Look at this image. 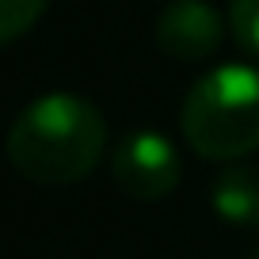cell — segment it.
I'll return each instance as SVG.
<instances>
[{"mask_svg": "<svg viewBox=\"0 0 259 259\" xmlns=\"http://www.w3.org/2000/svg\"><path fill=\"white\" fill-rule=\"evenodd\" d=\"M107 149V122L96 103L73 92H46L16 114L8 160L23 179L65 187L84 179Z\"/></svg>", "mask_w": 259, "mask_h": 259, "instance_id": "cell-1", "label": "cell"}, {"mask_svg": "<svg viewBox=\"0 0 259 259\" xmlns=\"http://www.w3.org/2000/svg\"><path fill=\"white\" fill-rule=\"evenodd\" d=\"M183 141L202 160L233 164L259 149V69L218 65L194 80L179 107Z\"/></svg>", "mask_w": 259, "mask_h": 259, "instance_id": "cell-2", "label": "cell"}, {"mask_svg": "<svg viewBox=\"0 0 259 259\" xmlns=\"http://www.w3.org/2000/svg\"><path fill=\"white\" fill-rule=\"evenodd\" d=\"M111 176L130 198L156 202L179 183V153L160 130H134L114 145Z\"/></svg>", "mask_w": 259, "mask_h": 259, "instance_id": "cell-3", "label": "cell"}, {"mask_svg": "<svg viewBox=\"0 0 259 259\" xmlns=\"http://www.w3.org/2000/svg\"><path fill=\"white\" fill-rule=\"evenodd\" d=\"M153 38L171 61H206L221 46V19L206 0H171L156 16Z\"/></svg>", "mask_w": 259, "mask_h": 259, "instance_id": "cell-4", "label": "cell"}, {"mask_svg": "<svg viewBox=\"0 0 259 259\" xmlns=\"http://www.w3.org/2000/svg\"><path fill=\"white\" fill-rule=\"evenodd\" d=\"M210 206L233 225H259V171L248 164H225L213 176Z\"/></svg>", "mask_w": 259, "mask_h": 259, "instance_id": "cell-5", "label": "cell"}, {"mask_svg": "<svg viewBox=\"0 0 259 259\" xmlns=\"http://www.w3.org/2000/svg\"><path fill=\"white\" fill-rule=\"evenodd\" d=\"M50 0H0V34L4 42H16L23 31H31L38 23V16L46 12Z\"/></svg>", "mask_w": 259, "mask_h": 259, "instance_id": "cell-6", "label": "cell"}, {"mask_svg": "<svg viewBox=\"0 0 259 259\" xmlns=\"http://www.w3.org/2000/svg\"><path fill=\"white\" fill-rule=\"evenodd\" d=\"M229 27L236 42L259 57V0H229Z\"/></svg>", "mask_w": 259, "mask_h": 259, "instance_id": "cell-7", "label": "cell"}, {"mask_svg": "<svg viewBox=\"0 0 259 259\" xmlns=\"http://www.w3.org/2000/svg\"><path fill=\"white\" fill-rule=\"evenodd\" d=\"M251 259H259V255H251Z\"/></svg>", "mask_w": 259, "mask_h": 259, "instance_id": "cell-8", "label": "cell"}]
</instances>
